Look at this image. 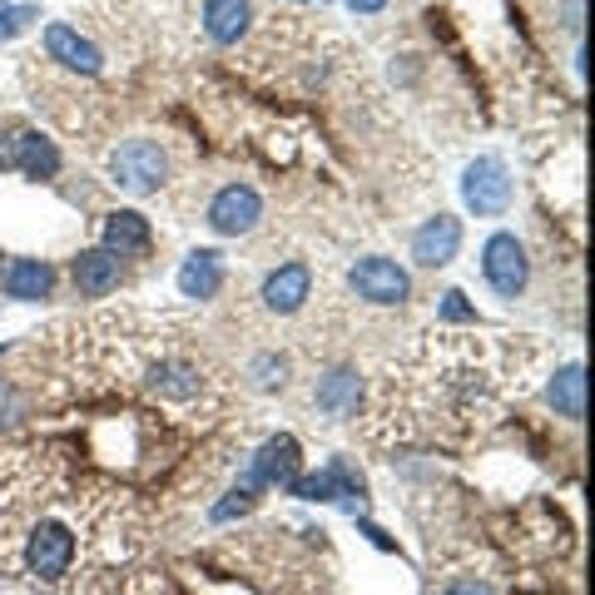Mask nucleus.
I'll return each instance as SVG.
<instances>
[{
	"instance_id": "nucleus-2",
	"label": "nucleus",
	"mask_w": 595,
	"mask_h": 595,
	"mask_svg": "<svg viewBox=\"0 0 595 595\" xmlns=\"http://www.w3.org/2000/svg\"><path fill=\"white\" fill-rule=\"evenodd\" d=\"M511 194H516V185H511V169L497 159V154H481L476 164H466L462 199H466V209H472V214L501 218L511 209Z\"/></svg>"
},
{
	"instance_id": "nucleus-7",
	"label": "nucleus",
	"mask_w": 595,
	"mask_h": 595,
	"mask_svg": "<svg viewBox=\"0 0 595 595\" xmlns=\"http://www.w3.org/2000/svg\"><path fill=\"white\" fill-rule=\"evenodd\" d=\"M456 249H462V218H452V214L427 218L412 234V259L423 263V269H447L456 259Z\"/></svg>"
},
{
	"instance_id": "nucleus-23",
	"label": "nucleus",
	"mask_w": 595,
	"mask_h": 595,
	"mask_svg": "<svg viewBox=\"0 0 595 595\" xmlns=\"http://www.w3.org/2000/svg\"><path fill=\"white\" fill-rule=\"evenodd\" d=\"M0 169H15V130H0Z\"/></svg>"
},
{
	"instance_id": "nucleus-24",
	"label": "nucleus",
	"mask_w": 595,
	"mask_h": 595,
	"mask_svg": "<svg viewBox=\"0 0 595 595\" xmlns=\"http://www.w3.org/2000/svg\"><path fill=\"white\" fill-rule=\"evenodd\" d=\"M347 5H353L357 15H378L382 5H388V0H347Z\"/></svg>"
},
{
	"instance_id": "nucleus-21",
	"label": "nucleus",
	"mask_w": 595,
	"mask_h": 595,
	"mask_svg": "<svg viewBox=\"0 0 595 595\" xmlns=\"http://www.w3.org/2000/svg\"><path fill=\"white\" fill-rule=\"evenodd\" d=\"M243 511H253V491H228V501H218L214 507V521H234V516H243Z\"/></svg>"
},
{
	"instance_id": "nucleus-14",
	"label": "nucleus",
	"mask_w": 595,
	"mask_h": 595,
	"mask_svg": "<svg viewBox=\"0 0 595 595\" xmlns=\"http://www.w3.org/2000/svg\"><path fill=\"white\" fill-rule=\"evenodd\" d=\"M50 288H55V269L45 259H15L5 269V293L15 304H40V298H50Z\"/></svg>"
},
{
	"instance_id": "nucleus-4",
	"label": "nucleus",
	"mask_w": 595,
	"mask_h": 595,
	"mask_svg": "<svg viewBox=\"0 0 595 595\" xmlns=\"http://www.w3.org/2000/svg\"><path fill=\"white\" fill-rule=\"evenodd\" d=\"M347 283H353V293L362 298V304H378V308L407 304V293H412L407 269H397L392 259H362V263H353Z\"/></svg>"
},
{
	"instance_id": "nucleus-13",
	"label": "nucleus",
	"mask_w": 595,
	"mask_h": 595,
	"mask_svg": "<svg viewBox=\"0 0 595 595\" xmlns=\"http://www.w3.org/2000/svg\"><path fill=\"white\" fill-rule=\"evenodd\" d=\"M218 288H224V253L194 249L185 259V269H179V293L194 298V304H204V298H214Z\"/></svg>"
},
{
	"instance_id": "nucleus-10",
	"label": "nucleus",
	"mask_w": 595,
	"mask_h": 595,
	"mask_svg": "<svg viewBox=\"0 0 595 595\" xmlns=\"http://www.w3.org/2000/svg\"><path fill=\"white\" fill-rule=\"evenodd\" d=\"M105 249L115 253V259H144V253L154 249L150 218L134 214V209H115V214L105 218Z\"/></svg>"
},
{
	"instance_id": "nucleus-19",
	"label": "nucleus",
	"mask_w": 595,
	"mask_h": 595,
	"mask_svg": "<svg viewBox=\"0 0 595 595\" xmlns=\"http://www.w3.org/2000/svg\"><path fill=\"white\" fill-rule=\"evenodd\" d=\"M253 382H259V388H283V372H288V362H283V357H259V362H253Z\"/></svg>"
},
{
	"instance_id": "nucleus-5",
	"label": "nucleus",
	"mask_w": 595,
	"mask_h": 595,
	"mask_svg": "<svg viewBox=\"0 0 595 595\" xmlns=\"http://www.w3.org/2000/svg\"><path fill=\"white\" fill-rule=\"evenodd\" d=\"M263 218V199L253 185H224L209 204V228L224 238H238V234H253Z\"/></svg>"
},
{
	"instance_id": "nucleus-6",
	"label": "nucleus",
	"mask_w": 595,
	"mask_h": 595,
	"mask_svg": "<svg viewBox=\"0 0 595 595\" xmlns=\"http://www.w3.org/2000/svg\"><path fill=\"white\" fill-rule=\"evenodd\" d=\"M259 298L273 318H293L313 298V269H308V263H283V269H273L269 278H263Z\"/></svg>"
},
{
	"instance_id": "nucleus-16",
	"label": "nucleus",
	"mask_w": 595,
	"mask_h": 595,
	"mask_svg": "<svg viewBox=\"0 0 595 595\" xmlns=\"http://www.w3.org/2000/svg\"><path fill=\"white\" fill-rule=\"evenodd\" d=\"M546 402L561 412L566 423H581L585 417V372H581V362H566V368L556 372L551 388H546Z\"/></svg>"
},
{
	"instance_id": "nucleus-17",
	"label": "nucleus",
	"mask_w": 595,
	"mask_h": 595,
	"mask_svg": "<svg viewBox=\"0 0 595 595\" xmlns=\"http://www.w3.org/2000/svg\"><path fill=\"white\" fill-rule=\"evenodd\" d=\"M313 402H318V412H323V417H347V412H357V372L353 368L328 372V378L318 382Z\"/></svg>"
},
{
	"instance_id": "nucleus-8",
	"label": "nucleus",
	"mask_w": 595,
	"mask_h": 595,
	"mask_svg": "<svg viewBox=\"0 0 595 595\" xmlns=\"http://www.w3.org/2000/svg\"><path fill=\"white\" fill-rule=\"evenodd\" d=\"M298 466H304V452H298V437H288V432L269 437L263 452L253 456V476H259L263 487H283V491L298 481Z\"/></svg>"
},
{
	"instance_id": "nucleus-11",
	"label": "nucleus",
	"mask_w": 595,
	"mask_h": 595,
	"mask_svg": "<svg viewBox=\"0 0 595 595\" xmlns=\"http://www.w3.org/2000/svg\"><path fill=\"white\" fill-rule=\"evenodd\" d=\"M70 278H75V288L85 298H109L119 288V278H124V269H119V259L109 249H85L70 263Z\"/></svg>"
},
{
	"instance_id": "nucleus-25",
	"label": "nucleus",
	"mask_w": 595,
	"mask_h": 595,
	"mask_svg": "<svg viewBox=\"0 0 595 595\" xmlns=\"http://www.w3.org/2000/svg\"><path fill=\"white\" fill-rule=\"evenodd\" d=\"M0 259H5V253H0Z\"/></svg>"
},
{
	"instance_id": "nucleus-12",
	"label": "nucleus",
	"mask_w": 595,
	"mask_h": 595,
	"mask_svg": "<svg viewBox=\"0 0 595 595\" xmlns=\"http://www.w3.org/2000/svg\"><path fill=\"white\" fill-rule=\"evenodd\" d=\"M253 25L249 0H204V35L214 45H238Z\"/></svg>"
},
{
	"instance_id": "nucleus-15",
	"label": "nucleus",
	"mask_w": 595,
	"mask_h": 595,
	"mask_svg": "<svg viewBox=\"0 0 595 595\" xmlns=\"http://www.w3.org/2000/svg\"><path fill=\"white\" fill-rule=\"evenodd\" d=\"M15 169H21L25 179H55V174H60V150H55V140H45V134H35V130H15Z\"/></svg>"
},
{
	"instance_id": "nucleus-20",
	"label": "nucleus",
	"mask_w": 595,
	"mask_h": 595,
	"mask_svg": "<svg viewBox=\"0 0 595 595\" xmlns=\"http://www.w3.org/2000/svg\"><path fill=\"white\" fill-rule=\"evenodd\" d=\"M442 323H476V313H472V304H466L462 293H442Z\"/></svg>"
},
{
	"instance_id": "nucleus-18",
	"label": "nucleus",
	"mask_w": 595,
	"mask_h": 595,
	"mask_svg": "<svg viewBox=\"0 0 595 595\" xmlns=\"http://www.w3.org/2000/svg\"><path fill=\"white\" fill-rule=\"evenodd\" d=\"M31 412H35V392L25 388V382H15V378H0V432L21 427Z\"/></svg>"
},
{
	"instance_id": "nucleus-22",
	"label": "nucleus",
	"mask_w": 595,
	"mask_h": 595,
	"mask_svg": "<svg viewBox=\"0 0 595 595\" xmlns=\"http://www.w3.org/2000/svg\"><path fill=\"white\" fill-rule=\"evenodd\" d=\"M442 595H497V591H491L487 581H452Z\"/></svg>"
},
{
	"instance_id": "nucleus-1",
	"label": "nucleus",
	"mask_w": 595,
	"mask_h": 595,
	"mask_svg": "<svg viewBox=\"0 0 595 595\" xmlns=\"http://www.w3.org/2000/svg\"><path fill=\"white\" fill-rule=\"evenodd\" d=\"M169 179V154L154 140H124L109 150V185L124 189V194L144 199L159 194V185Z\"/></svg>"
},
{
	"instance_id": "nucleus-3",
	"label": "nucleus",
	"mask_w": 595,
	"mask_h": 595,
	"mask_svg": "<svg viewBox=\"0 0 595 595\" xmlns=\"http://www.w3.org/2000/svg\"><path fill=\"white\" fill-rule=\"evenodd\" d=\"M481 273H487V283L501 293V298L526 293V278H531L526 243H521L516 234H491L487 249H481Z\"/></svg>"
},
{
	"instance_id": "nucleus-9",
	"label": "nucleus",
	"mask_w": 595,
	"mask_h": 595,
	"mask_svg": "<svg viewBox=\"0 0 595 595\" xmlns=\"http://www.w3.org/2000/svg\"><path fill=\"white\" fill-rule=\"evenodd\" d=\"M45 55L50 60H60L66 70H75V75H99L105 70V60H99V50L85 40L80 31H70V25H45Z\"/></svg>"
}]
</instances>
